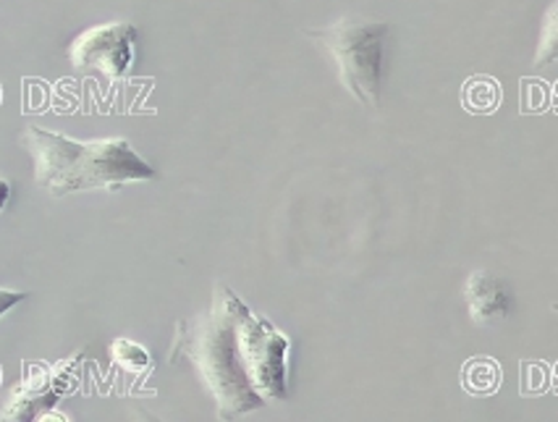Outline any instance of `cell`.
I'll return each mask as SVG.
<instances>
[{"mask_svg": "<svg viewBox=\"0 0 558 422\" xmlns=\"http://www.w3.org/2000/svg\"><path fill=\"white\" fill-rule=\"evenodd\" d=\"M24 147L35 164V181L50 197L80 192H116L123 184L153 181L155 168L123 136L74 140L43 126L24 129Z\"/></svg>", "mask_w": 558, "mask_h": 422, "instance_id": "cell-1", "label": "cell"}, {"mask_svg": "<svg viewBox=\"0 0 558 422\" xmlns=\"http://www.w3.org/2000/svg\"><path fill=\"white\" fill-rule=\"evenodd\" d=\"M242 300L229 287H218L213 297V308L203 321L186 330L184 339H177L181 352L197 367L199 381L205 383L216 401L220 422H233L246 412L263 409L268 401L259 399L255 388L246 381L244 365L239 360L236 347V313Z\"/></svg>", "mask_w": 558, "mask_h": 422, "instance_id": "cell-2", "label": "cell"}, {"mask_svg": "<svg viewBox=\"0 0 558 422\" xmlns=\"http://www.w3.org/2000/svg\"><path fill=\"white\" fill-rule=\"evenodd\" d=\"M310 37L330 56L347 93L365 108L378 110L388 24L343 19L326 29H313Z\"/></svg>", "mask_w": 558, "mask_h": 422, "instance_id": "cell-3", "label": "cell"}, {"mask_svg": "<svg viewBox=\"0 0 558 422\" xmlns=\"http://www.w3.org/2000/svg\"><path fill=\"white\" fill-rule=\"evenodd\" d=\"M236 347L246 381L265 401H283L289 394L287 354L289 336L281 334L268 317L252 313L242 302L236 313Z\"/></svg>", "mask_w": 558, "mask_h": 422, "instance_id": "cell-4", "label": "cell"}, {"mask_svg": "<svg viewBox=\"0 0 558 422\" xmlns=\"http://www.w3.org/2000/svg\"><path fill=\"white\" fill-rule=\"evenodd\" d=\"M136 32L134 24L110 22L82 32L69 48L74 69L93 71L110 82H119L129 74L136 58Z\"/></svg>", "mask_w": 558, "mask_h": 422, "instance_id": "cell-5", "label": "cell"}, {"mask_svg": "<svg viewBox=\"0 0 558 422\" xmlns=\"http://www.w3.org/2000/svg\"><path fill=\"white\" fill-rule=\"evenodd\" d=\"M76 357L69 362L48 367L32 365L24 375V381L11 391L9 405L0 412V422H35L40 414L56 409L58 399L69 394L76 383Z\"/></svg>", "mask_w": 558, "mask_h": 422, "instance_id": "cell-6", "label": "cell"}, {"mask_svg": "<svg viewBox=\"0 0 558 422\" xmlns=\"http://www.w3.org/2000/svg\"><path fill=\"white\" fill-rule=\"evenodd\" d=\"M464 300L475 323L501 321L509 313L511 294L506 284L488 270H475L464 284Z\"/></svg>", "mask_w": 558, "mask_h": 422, "instance_id": "cell-7", "label": "cell"}, {"mask_svg": "<svg viewBox=\"0 0 558 422\" xmlns=\"http://www.w3.org/2000/svg\"><path fill=\"white\" fill-rule=\"evenodd\" d=\"M110 360L116 362L121 370H126V373H147L153 365V357L147 352L142 343H136L132 339H116L110 343Z\"/></svg>", "mask_w": 558, "mask_h": 422, "instance_id": "cell-8", "label": "cell"}, {"mask_svg": "<svg viewBox=\"0 0 558 422\" xmlns=\"http://www.w3.org/2000/svg\"><path fill=\"white\" fill-rule=\"evenodd\" d=\"M554 14L556 11L550 9L548 14V27H545V40L541 45V53H537V67L545 61H554L556 58V27H554Z\"/></svg>", "mask_w": 558, "mask_h": 422, "instance_id": "cell-9", "label": "cell"}, {"mask_svg": "<svg viewBox=\"0 0 558 422\" xmlns=\"http://www.w3.org/2000/svg\"><path fill=\"white\" fill-rule=\"evenodd\" d=\"M27 300L24 291H11V289H0V317H3L9 310H14L19 302Z\"/></svg>", "mask_w": 558, "mask_h": 422, "instance_id": "cell-10", "label": "cell"}, {"mask_svg": "<svg viewBox=\"0 0 558 422\" xmlns=\"http://www.w3.org/2000/svg\"><path fill=\"white\" fill-rule=\"evenodd\" d=\"M9 203H11V181L0 173V213L9 207Z\"/></svg>", "mask_w": 558, "mask_h": 422, "instance_id": "cell-11", "label": "cell"}, {"mask_svg": "<svg viewBox=\"0 0 558 422\" xmlns=\"http://www.w3.org/2000/svg\"><path fill=\"white\" fill-rule=\"evenodd\" d=\"M132 422H163V420L155 418V414L147 412L145 407H134L132 409Z\"/></svg>", "mask_w": 558, "mask_h": 422, "instance_id": "cell-12", "label": "cell"}, {"mask_svg": "<svg viewBox=\"0 0 558 422\" xmlns=\"http://www.w3.org/2000/svg\"><path fill=\"white\" fill-rule=\"evenodd\" d=\"M35 422H69V418H66V414L56 412V409H50V412L40 414V418H37Z\"/></svg>", "mask_w": 558, "mask_h": 422, "instance_id": "cell-13", "label": "cell"}]
</instances>
